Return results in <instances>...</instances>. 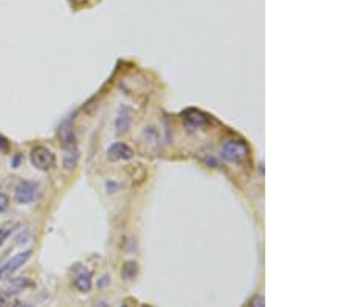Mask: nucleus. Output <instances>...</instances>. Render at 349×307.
I'll list each match as a JSON object with an SVG mask.
<instances>
[{
  "mask_svg": "<svg viewBox=\"0 0 349 307\" xmlns=\"http://www.w3.org/2000/svg\"><path fill=\"white\" fill-rule=\"evenodd\" d=\"M30 161L39 171H50L56 165V155L45 146H34L30 151Z\"/></svg>",
  "mask_w": 349,
  "mask_h": 307,
  "instance_id": "nucleus-2",
  "label": "nucleus"
},
{
  "mask_svg": "<svg viewBox=\"0 0 349 307\" xmlns=\"http://www.w3.org/2000/svg\"><path fill=\"white\" fill-rule=\"evenodd\" d=\"M31 256H33V250H25V252L14 255L8 262H5L2 267H0V279L11 278L17 270H21L30 261Z\"/></svg>",
  "mask_w": 349,
  "mask_h": 307,
  "instance_id": "nucleus-3",
  "label": "nucleus"
},
{
  "mask_svg": "<svg viewBox=\"0 0 349 307\" xmlns=\"http://www.w3.org/2000/svg\"><path fill=\"white\" fill-rule=\"evenodd\" d=\"M95 307H109V305H107V302H106V301H100V302H96V304H95Z\"/></svg>",
  "mask_w": 349,
  "mask_h": 307,
  "instance_id": "nucleus-17",
  "label": "nucleus"
},
{
  "mask_svg": "<svg viewBox=\"0 0 349 307\" xmlns=\"http://www.w3.org/2000/svg\"><path fill=\"white\" fill-rule=\"evenodd\" d=\"M72 2L75 4V5H84L87 0H72Z\"/></svg>",
  "mask_w": 349,
  "mask_h": 307,
  "instance_id": "nucleus-18",
  "label": "nucleus"
},
{
  "mask_svg": "<svg viewBox=\"0 0 349 307\" xmlns=\"http://www.w3.org/2000/svg\"><path fill=\"white\" fill-rule=\"evenodd\" d=\"M30 287H33V281L30 278H27V276H22V278L13 279L11 284L8 285L7 292L10 295H16V293H21V292H24V290H27Z\"/></svg>",
  "mask_w": 349,
  "mask_h": 307,
  "instance_id": "nucleus-10",
  "label": "nucleus"
},
{
  "mask_svg": "<svg viewBox=\"0 0 349 307\" xmlns=\"http://www.w3.org/2000/svg\"><path fill=\"white\" fill-rule=\"evenodd\" d=\"M183 121L185 125L191 129V131H196V129H200L206 125V115L202 113L200 110H196V109H189L186 110V113L183 115Z\"/></svg>",
  "mask_w": 349,
  "mask_h": 307,
  "instance_id": "nucleus-6",
  "label": "nucleus"
},
{
  "mask_svg": "<svg viewBox=\"0 0 349 307\" xmlns=\"http://www.w3.org/2000/svg\"><path fill=\"white\" fill-rule=\"evenodd\" d=\"M13 230H14V225H11V223L0 228V245H2L10 237V234L13 233Z\"/></svg>",
  "mask_w": 349,
  "mask_h": 307,
  "instance_id": "nucleus-14",
  "label": "nucleus"
},
{
  "mask_svg": "<svg viewBox=\"0 0 349 307\" xmlns=\"http://www.w3.org/2000/svg\"><path fill=\"white\" fill-rule=\"evenodd\" d=\"M142 307H151V305H146V304H145V305H142Z\"/></svg>",
  "mask_w": 349,
  "mask_h": 307,
  "instance_id": "nucleus-20",
  "label": "nucleus"
},
{
  "mask_svg": "<svg viewBox=\"0 0 349 307\" xmlns=\"http://www.w3.org/2000/svg\"><path fill=\"white\" fill-rule=\"evenodd\" d=\"M133 157V151L130 146L126 143H113L107 149V158L110 161H123V160H130Z\"/></svg>",
  "mask_w": 349,
  "mask_h": 307,
  "instance_id": "nucleus-5",
  "label": "nucleus"
},
{
  "mask_svg": "<svg viewBox=\"0 0 349 307\" xmlns=\"http://www.w3.org/2000/svg\"><path fill=\"white\" fill-rule=\"evenodd\" d=\"M78 160H80V154H78L76 148H73V149H65L62 163H64V168L67 171H73L76 168V165H78Z\"/></svg>",
  "mask_w": 349,
  "mask_h": 307,
  "instance_id": "nucleus-11",
  "label": "nucleus"
},
{
  "mask_svg": "<svg viewBox=\"0 0 349 307\" xmlns=\"http://www.w3.org/2000/svg\"><path fill=\"white\" fill-rule=\"evenodd\" d=\"M251 305H253V307H264V298H262L261 295L255 296V298L251 299Z\"/></svg>",
  "mask_w": 349,
  "mask_h": 307,
  "instance_id": "nucleus-16",
  "label": "nucleus"
},
{
  "mask_svg": "<svg viewBox=\"0 0 349 307\" xmlns=\"http://www.w3.org/2000/svg\"><path fill=\"white\" fill-rule=\"evenodd\" d=\"M10 207V197L5 193H0V214L5 213Z\"/></svg>",
  "mask_w": 349,
  "mask_h": 307,
  "instance_id": "nucleus-15",
  "label": "nucleus"
},
{
  "mask_svg": "<svg viewBox=\"0 0 349 307\" xmlns=\"http://www.w3.org/2000/svg\"><path fill=\"white\" fill-rule=\"evenodd\" d=\"M16 302L13 301V295H10L7 290L0 292V307H14Z\"/></svg>",
  "mask_w": 349,
  "mask_h": 307,
  "instance_id": "nucleus-13",
  "label": "nucleus"
},
{
  "mask_svg": "<svg viewBox=\"0 0 349 307\" xmlns=\"http://www.w3.org/2000/svg\"><path fill=\"white\" fill-rule=\"evenodd\" d=\"M121 307H127V305H126V304H124V305H121Z\"/></svg>",
  "mask_w": 349,
  "mask_h": 307,
  "instance_id": "nucleus-21",
  "label": "nucleus"
},
{
  "mask_svg": "<svg viewBox=\"0 0 349 307\" xmlns=\"http://www.w3.org/2000/svg\"><path fill=\"white\" fill-rule=\"evenodd\" d=\"M138 275V264L135 261H127L123 264V269H121V276L127 281L130 279H135V276Z\"/></svg>",
  "mask_w": 349,
  "mask_h": 307,
  "instance_id": "nucleus-12",
  "label": "nucleus"
},
{
  "mask_svg": "<svg viewBox=\"0 0 349 307\" xmlns=\"http://www.w3.org/2000/svg\"><path fill=\"white\" fill-rule=\"evenodd\" d=\"M57 135H59V140H61L64 149H73V148H76L75 134H73V129H72V125H70L68 121H64L62 125L59 126Z\"/></svg>",
  "mask_w": 349,
  "mask_h": 307,
  "instance_id": "nucleus-7",
  "label": "nucleus"
},
{
  "mask_svg": "<svg viewBox=\"0 0 349 307\" xmlns=\"http://www.w3.org/2000/svg\"><path fill=\"white\" fill-rule=\"evenodd\" d=\"M130 121H132V112L129 107L126 106H121L120 110H118V115L115 118V129H117V134H124L129 131L130 128Z\"/></svg>",
  "mask_w": 349,
  "mask_h": 307,
  "instance_id": "nucleus-8",
  "label": "nucleus"
},
{
  "mask_svg": "<svg viewBox=\"0 0 349 307\" xmlns=\"http://www.w3.org/2000/svg\"><path fill=\"white\" fill-rule=\"evenodd\" d=\"M16 307H34V305H31L28 302H21V304H16Z\"/></svg>",
  "mask_w": 349,
  "mask_h": 307,
  "instance_id": "nucleus-19",
  "label": "nucleus"
},
{
  "mask_svg": "<svg viewBox=\"0 0 349 307\" xmlns=\"http://www.w3.org/2000/svg\"><path fill=\"white\" fill-rule=\"evenodd\" d=\"M93 281H92V272L89 270H81L76 276H75V287L81 292V293H89L92 290Z\"/></svg>",
  "mask_w": 349,
  "mask_h": 307,
  "instance_id": "nucleus-9",
  "label": "nucleus"
},
{
  "mask_svg": "<svg viewBox=\"0 0 349 307\" xmlns=\"http://www.w3.org/2000/svg\"><path fill=\"white\" fill-rule=\"evenodd\" d=\"M222 157L235 165H242L248 160L250 157V148L244 140H228L224 143L222 149Z\"/></svg>",
  "mask_w": 349,
  "mask_h": 307,
  "instance_id": "nucleus-1",
  "label": "nucleus"
},
{
  "mask_svg": "<svg viewBox=\"0 0 349 307\" xmlns=\"http://www.w3.org/2000/svg\"><path fill=\"white\" fill-rule=\"evenodd\" d=\"M37 194V185L30 180H21L14 188V199L21 205H30Z\"/></svg>",
  "mask_w": 349,
  "mask_h": 307,
  "instance_id": "nucleus-4",
  "label": "nucleus"
}]
</instances>
